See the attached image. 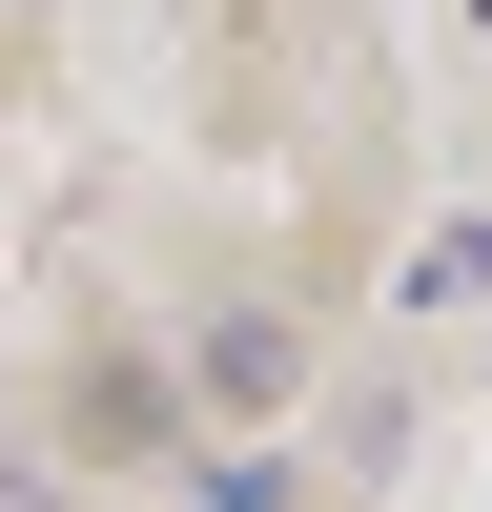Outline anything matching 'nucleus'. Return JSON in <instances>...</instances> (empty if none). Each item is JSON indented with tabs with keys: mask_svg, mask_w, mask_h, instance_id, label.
I'll return each instance as SVG.
<instances>
[{
	"mask_svg": "<svg viewBox=\"0 0 492 512\" xmlns=\"http://www.w3.org/2000/svg\"><path fill=\"white\" fill-rule=\"evenodd\" d=\"M205 410H287V390H308V328H287V308H205Z\"/></svg>",
	"mask_w": 492,
	"mask_h": 512,
	"instance_id": "obj_1",
	"label": "nucleus"
},
{
	"mask_svg": "<svg viewBox=\"0 0 492 512\" xmlns=\"http://www.w3.org/2000/svg\"><path fill=\"white\" fill-rule=\"evenodd\" d=\"M410 308H492V205H472V226H431V246H410Z\"/></svg>",
	"mask_w": 492,
	"mask_h": 512,
	"instance_id": "obj_2",
	"label": "nucleus"
}]
</instances>
